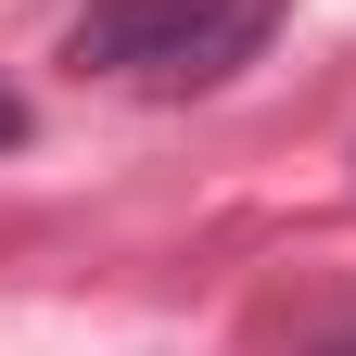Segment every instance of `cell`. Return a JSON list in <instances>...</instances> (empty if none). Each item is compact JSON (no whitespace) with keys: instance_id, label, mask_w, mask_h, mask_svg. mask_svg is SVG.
<instances>
[{"instance_id":"7a4b0ae2","label":"cell","mask_w":356,"mask_h":356,"mask_svg":"<svg viewBox=\"0 0 356 356\" xmlns=\"http://www.w3.org/2000/svg\"><path fill=\"white\" fill-rule=\"evenodd\" d=\"M13 140H26V102H13V89H0V153H13Z\"/></svg>"},{"instance_id":"3957f363","label":"cell","mask_w":356,"mask_h":356,"mask_svg":"<svg viewBox=\"0 0 356 356\" xmlns=\"http://www.w3.org/2000/svg\"><path fill=\"white\" fill-rule=\"evenodd\" d=\"M305 356H356V318H343V331H318V343H305Z\"/></svg>"},{"instance_id":"6da1fadb","label":"cell","mask_w":356,"mask_h":356,"mask_svg":"<svg viewBox=\"0 0 356 356\" xmlns=\"http://www.w3.org/2000/svg\"><path fill=\"white\" fill-rule=\"evenodd\" d=\"M280 13H293V0H89V13L64 26V64L178 102V89L242 76V64L267 51V26H280Z\"/></svg>"}]
</instances>
